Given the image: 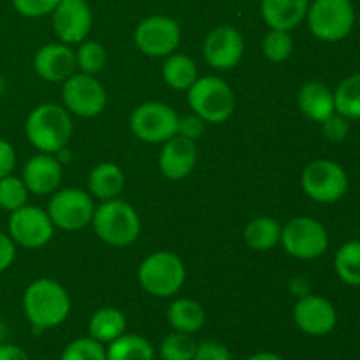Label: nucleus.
Segmentation results:
<instances>
[{"label":"nucleus","instance_id":"1","mask_svg":"<svg viewBox=\"0 0 360 360\" xmlns=\"http://www.w3.org/2000/svg\"><path fill=\"white\" fill-rule=\"evenodd\" d=\"M25 319L35 333L62 326L70 315V295L62 283L53 278H39L32 281L21 299Z\"/></svg>","mask_w":360,"mask_h":360},{"label":"nucleus","instance_id":"2","mask_svg":"<svg viewBox=\"0 0 360 360\" xmlns=\"http://www.w3.org/2000/svg\"><path fill=\"white\" fill-rule=\"evenodd\" d=\"M72 115L63 105L39 104L32 109L25 122V134L32 146L41 153L56 155L72 137Z\"/></svg>","mask_w":360,"mask_h":360},{"label":"nucleus","instance_id":"3","mask_svg":"<svg viewBox=\"0 0 360 360\" xmlns=\"http://www.w3.org/2000/svg\"><path fill=\"white\" fill-rule=\"evenodd\" d=\"M91 227L102 243L115 248L134 245L141 236V218L132 204L122 199L102 200L95 206Z\"/></svg>","mask_w":360,"mask_h":360},{"label":"nucleus","instance_id":"4","mask_svg":"<svg viewBox=\"0 0 360 360\" xmlns=\"http://www.w3.org/2000/svg\"><path fill=\"white\" fill-rule=\"evenodd\" d=\"M137 280L146 294L157 299H169L185 285L186 267L176 253L158 250L139 264Z\"/></svg>","mask_w":360,"mask_h":360},{"label":"nucleus","instance_id":"5","mask_svg":"<svg viewBox=\"0 0 360 360\" xmlns=\"http://www.w3.org/2000/svg\"><path fill=\"white\" fill-rule=\"evenodd\" d=\"M186 102L193 115L213 125L227 122L236 111L234 90L227 81L217 76L197 77L195 83L186 90Z\"/></svg>","mask_w":360,"mask_h":360},{"label":"nucleus","instance_id":"6","mask_svg":"<svg viewBox=\"0 0 360 360\" xmlns=\"http://www.w3.org/2000/svg\"><path fill=\"white\" fill-rule=\"evenodd\" d=\"M306 21L319 41L340 42L354 30L355 7L352 0H313Z\"/></svg>","mask_w":360,"mask_h":360},{"label":"nucleus","instance_id":"7","mask_svg":"<svg viewBox=\"0 0 360 360\" xmlns=\"http://www.w3.org/2000/svg\"><path fill=\"white\" fill-rule=\"evenodd\" d=\"M280 245L294 259L315 260L329 248V232L316 218L295 217L281 225Z\"/></svg>","mask_w":360,"mask_h":360},{"label":"nucleus","instance_id":"8","mask_svg":"<svg viewBox=\"0 0 360 360\" xmlns=\"http://www.w3.org/2000/svg\"><path fill=\"white\" fill-rule=\"evenodd\" d=\"M302 192L320 204H333L348 192V174L338 162L319 158L309 162L301 174Z\"/></svg>","mask_w":360,"mask_h":360},{"label":"nucleus","instance_id":"9","mask_svg":"<svg viewBox=\"0 0 360 360\" xmlns=\"http://www.w3.org/2000/svg\"><path fill=\"white\" fill-rule=\"evenodd\" d=\"M179 116L164 102H144L137 105L129 120L130 130L148 144H164L178 134Z\"/></svg>","mask_w":360,"mask_h":360},{"label":"nucleus","instance_id":"10","mask_svg":"<svg viewBox=\"0 0 360 360\" xmlns=\"http://www.w3.org/2000/svg\"><path fill=\"white\" fill-rule=\"evenodd\" d=\"M48 214L55 229L76 232L88 227L95 213V199L81 188H63L53 192L48 202Z\"/></svg>","mask_w":360,"mask_h":360},{"label":"nucleus","instance_id":"11","mask_svg":"<svg viewBox=\"0 0 360 360\" xmlns=\"http://www.w3.org/2000/svg\"><path fill=\"white\" fill-rule=\"evenodd\" d=\"M63 108L79 118H95L108 105V91L97 76L74 72L62 83Z\"/></svg>","mask_w":360,"mask_h":360},{"label":"nucleus","instance_id":"12","mask_svg":"<svg viewBox=\"0 0 360 360\" xmlns=\"http://www.w3.org/2000/svg\"><path fill=\"white\" fill-rule=\"evenodd\" d=\"M7 234L14 245L25 250L44 248L55 236V225L48 211L32 204H25L20 210L9 213Z\"/></svg>","mask_w":360,"mask_h":360},{"label":"nucleus","instance_id":"13","mask_svg":"<svg viewBox=\"0 0 360 360\" xmlns=\"http://www.w3.org/2000/svg\"><path fill=\"white\" fill-rule=\"evenodd\" d=\"M134 41L143 55L151 58H165L178 49L181 41V28L174 18L153 14L144 18L137 25Z\"/></svg>","mask_w":360,"mask_h":360},{"label":"nucleus","instance_id":"14","mask_svg":"<svg viewBox=\"0 0 360 360\" xmlns=\"http://www.w3.org/2000/svg\"><path fill=\"white\" fill-rule=\"evenodd\" d=\"M204 60L217 70H232L245 55V39L238 28L220 25L206 35L202 44Z\"/></svg>","mask_w":360,"mask_h":360},{"label":"nucleus","instance_id":"15","mask_svg":"<svg viewBox=\"0 0 360 360\" xmlns=\"http://www.w3.org/2000/svg\"><path fill=\"white\" fill-rule=\"evenodd\" d=\"M294 322L301 333L322 338L333 333L338 323V313L329 299L316 294L299 297L294 306Z\"/></svg>","mask_w":360,"mask_h":360},{"label":"nucleus","instance_id":"16","mask_svg":"<svg viewBox=\"0 0 360 360\" xmlns=\"http://www.w3.org/2000/svg\"><path fill=\"white\" fill-rule=\"evenodd\" d=\"M51 16L53 30L63 44H81L90 35L94 14L86 0H60Z\"/></svg>","mask_w":360,"mask_h":360},{"label":"nucleus","instance_id":"17","mask_svg":"<svg viewBox=\"0 0 360 360\" xmlns=\"http://www.w3.org/2000/svg\"><path fill=\"white\" fill-rule=\"evenodd\" d=\"M63 167L56 155L41 153L30 157L21 171V179L28 192L34 195H49L56 192L62 183Z\"/></svg>","mask_w":360,"mask_h":360},{"label":"nucleus","instance_id":"18","mask_svg":"<svg viewBox=\"0 0 360 360\" xmlns=\"http://www.w3.org/2000/svg\"><path fill=\"white\" fill-rule=\"evenodd\" d=\"M197 164V143L178 136L171 137L162 144L158 155V169L162 176L171 181H181L188 178Z\"/></svg>","mask_w":360,"mask_h":360},{"label":"nucleus","instance_id":"19","mask_svg":"<svg viewBox=\"0 0 360 360\" xmlns=\"http://www.w3.org/2000/svg\"><path fill=\"white\" fill-rule=\"evenodd\" d=\"M34 70L41 79L63 83L76 72V55L69 44L51 42L39 48L34 55Z\"/></svg>","mask_w":360,"mask_h":360},{"label":"nucleus","instance_id":"20","mask_svg":"<svg viewBox=\"0 0 360 360\" xmlns=\"http://www.w3.org/2000/svg\"><path fill=\"white\" fill-rule=\"evenodd\" d=\"M309 0H262L260 14L271 30L292 32L306 20Z\"/></svg>","mask_w":360,"mask_h":360},{"label":"nucleus","instance_id":"21","mask_svg":"<svg viewBox=\"0 0 360 360\" xmlns=\"http://www.w3.org/2000/svg\"><path fill=\"white\" fill-rule=\"evenodd\" d=\"M297 105L302 115L311 122L322 123L336 112L334 91L320 81H308L297 94Z\"/></svg>","mask_w":360,"mask_h":360},{"label":"nucleus","instance_id":"22","mask_svg":"<svg viewBox=\"0 0 360 360\" xmlns=\"http://www.w3.org/2000/svg\"><path fill=\"white\" fill-rule=\"evenodd\" d=\"M125 188V172L115 162H101L88 174V193L94 199H116Z\"/></svg>","mask_w":360,"mask_h":360},{"label":"nucleus","instance_id":"23","mask_svg":"<svg viewBox=\"0 0 360 360\" xmlns=\"http://www.w3.org/2000/svg\"><path fill=\"white\" fill-rule=\"evenodd\" d=\"M206 309L202 304L190 297H179L167 308V320L172 330L185 334H195L206 323Z\"/></svg>","mask_w":360,"mask_h":360},{"label":"nucleus","instance_id":"24","mask_svg":"<svg viewBox=\"0 0 360 360\" xmlns=\"http://www.w3.org/2000/svg\"><path fill=\"white\" fill-rule=\"evenodd\" d=\"M125 315H123L122 309L112 308V306H104V308L97 309L90 316V322H88V336L94 338L95 341L102 343L104 347L118 340L122 334H125Z\"/></svg>","mask_w":360,"mask_h":360},{"label":"nucleus","instance_id":"25","mask_svg":"<svg viewBox=\"0 0 360 360\" xmlns=\"http://www.w3.org/2000/svg\"><path fill=\"white\" fill-rule=\"evenodd\" d=\"M243 239L253 252H269L280 245L281 224L273 217H257L245 227Z\"/></svg>","mask_w":360,"mask_h":360},{"label":"nucleus","instance_id":"26","mask_svg":"<svg viewBox=\"0 0 360 360\" xmlns=\"http://www.w3.org/2000/svg\"><path fill=\"white\" fill-rule=\"evenodd\" d=\"M162 77L165 84L176 91H186L199 77L197 65L188 55L183 53H172L165 56L164 65H162Z\"/></svg>","mask_w":360,"mask_h":360},{"label":"nucleus","instance_id":"27","mask_svg":"<svg viewBox=\"0 0 360 360\" xmlns=\"http://www.w3.org/2000/svg\"><path fill=\"white\" fill-rule=\"evenodd\" d=\"M155 348L139 334H122L105 345V360H155Z\"/></svg>","mask_w":360,"mask_h":360},{"label":"nucleus","instance_id":"28","mask_svg":"<svg viewBox=\"0 0 360 360\" xmlns=\"http://www.w3.org/2000/svg\"><path fill=\"white\" fill-rule=\"evenodd\" d=\"M334 271L348 287H360V241H348L334 255Z\"/></svg>","mask_w":360,"mask_h":360},{"label":"nucleus","instance_id":"29","mask_svg":"<svg viewBox=\"0 0 360 360\" xmlns=\"http://www.w3.org/2000/svg\"><path fill=\"white\" fill-rule=\"evenodd\" d=\"M338 115L347 120H360V72L345 77L334 91Z\"/></svg>","mask_w":360,"mask_h":360},{"label":"nucleus","instance_id":"30","mask_svg":"<svg viewBox=\"0 0 360 360\" xmlns=\"http://www.w3.org/2000/svg\"><path fill=\"white\" fill-rule=\"evenodd\" d=\"M197 345L199 343L195 341L193 334L174 330L160 341L158 355L162 360H193Z\"/></svg>","mask_w":360,"mask_h":360},{"label":"nucleus","instance_id":"31","mask_svg":"<svg viewBox=\"0 0 360 360\" xmlns=\"http://www.w3.org/2000/svg\"><path fill=\"white\" fill-rule=\"evenodd\" d=\"M74 55H76V69L83 74L97 76L108 63V51L97 41H83Z\"/></svg>","mask_w":360,"mask_h":360},{"label":"nucleus","instance_id":"32","mask_svg":"<svg viewBox=\"0 0 360 360\" xmlns=\"http://www.w3.org/2000/svg\"><path fill=\"white\" fill-rule=\"evenodd\" d=\"M28 188L21 176L9 174L0 179V210L13 213L21 206L28 204Z\"/></svg>","mask_w":360,"mask_h":360},{"label":"nucleus","instance_id":"33","mask_svg":"<svg viewBox=\"0 0 360 360\" xmlns=\"http://www.w3.org/2000/svg\"><path fill=\"white\" fill-rule=\"evenodd\" d=\"M262 53L269 62L281 63L288 60L294 53V39L290 32L271 30L262 39Z\"/></svg>","mask_w":360,"mask_h":360},{"label":"nucleus","instance_id":"34","mask_svg":"<svg viewBox=\"0 0 360 360\" xmlns=\"http://www.w3.org/2000/svg\"><path fill=\"white\" fill-rule=\"evenodd\" d=\"M58 360H105V347L90 336L76 338L63 348Z\"/></svg>","mask_w":360,"mask_h":360},{"label":"nucleus","instance_id":"35","mask_svg":"<svg viewBox=\"0 0 360 360\" xmlns=\"http://www.w3.org/2000/svg\"><path fill=\"white\" fill-rule=\"evenodd\" d=\"M18 14L25 18H42L51 14L60 4V0H11Z\"/></svg>","mask_w":360,"mask_h":360},{"label":"nucleus","instance_id":"36","mask_svg":"<svg viewBox=\"0 0 360 360\" xmlns=\"http://www.w3.org/2000/svg\"><path fill=\"white\" fill-rule=\"evenodd\" d=\"M350 120H347L345 116L338 115H330L329 118L323 120L322 122V132L323 137L330 143H341L348 137V132H350Z\"/></svg>","mask_w":360,"mask_h":360},{"label":"nucleus","instance_id":"37","mask_svg":"<svg viewBox=\"0 0 360 360\" xmlns=\"http://www.w3.org/2000/svg\"><path fill=\"white\" fill-rule=\"evenodd\" d=\"M204 132H206V122L200 116L193 115V112H190L186 116H179L178 136L197 143L204 136Z\"/></svg>","mask_w":360,"mask_h":360},{"label":"nucleus","instance_id":"38","mask_svg":"<svg viewBox=\"0 0 360 360\" xmlns=\"http://www.w3.org/2000/svg\"><path fill=\"white\" fill-rule=\"evenodd\" d=\"M193 360H232V355L225 345L213 340H207L200 341V343L197 345Z\"/></svg>","mask_w":360,"mask_h":360},{"label":"nucleus","instance_id":"39","mask_svg":"<svg viewBox=\"0 0 360 360\" xmlns=\"http://www.w3.org/2000/svg\"><path fill=\"white\" fill-rule=\"evenodd\" d=\"M16 167V150L9 141L0 137V179L13 174Z\"/></svg>","mask_w":360,"mask_h":360},{"label":"nucleus","instance_id":"40","mask_svg":"<svg viewBox=\"0 0 360 360\" xmlns=\"http://www.w3.org/2000/svg\"><path fill=\"white\" fill-rule=\"evenodd\" d=\"M16 260V245L9 234L0 232V273L9 269Z\"/></svg>","mask_w":360,"mask_h":360},{"label":"nucleus","instance_id":"41","mask_svg":"<svg viewBox=\"0 0 360 360\" xmlns=\"http://www.w3.org/2000/svg\"><path fill=\"white\" fill-rule=\"evenodd\" d=\"M0 360H30L27 352L13 343L0 345Z\"/></svg>","mask_w":360,"mask_h":360},{"label":"nucleus","instance_id":"42","mask_svg":"<svg viewBox=\"0 0 360 360\" xmlns=\"http://www.w3.org/2000/svg\"><path fill=\"white\" fill-rule=\"evenodd\" d=\"M290 292L299 297H304V295L309 294V283L304 280V278H294L290 281Z\"/></svg>","mask_w":360,"mask_h":360},{"label":"nucleus","instance_id":"43","mask_svg":"<svg viewBox=\"0 0 360 360\" xmlns=\"http://www.w3.org/2000/svg\"><path fill=\"white\" fill-rule=\"evenodd\" d=\"M245 360H285L281 355L274 354V352H257V354L250 355L248 359Z\"/></svg>","mask_w":360,"mask_h":360},{"label":"nucleus","instance_id":"44","mask_svg":"<svg viewBox=\"0 0 360 360\" xmlns=\"http://www.w3.org/2000/svg\"><path fill=\"white\" fill-rule=\"evenodd\" d=\"M6 338H7V327H6V323L0 320V345L6 343Z\"/></svg>","mask_w":360,"mask_h":360},{"label":"nucleus","instance_id":"45","mask_svg":"<svg viewBox=\"0 0 360 360\" xmlns=\"http://www.w3.org/2000/svg\"><path fill=\"white\" fill-rule=\"evenodd\" d=\"M4 90H6V77H4L2 74H0V95L4 94Z\"/></svg>","mask_w":360,"mask_h":360}]
</instances>
